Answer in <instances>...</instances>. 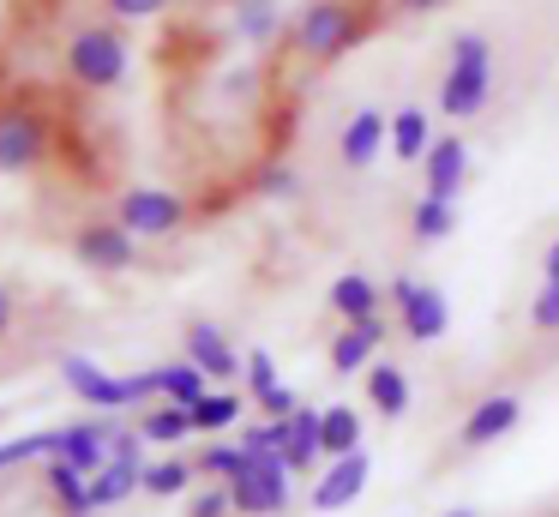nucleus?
<instances>
[{
	"mask_svg": "<svg viewBox=\"0 0 559 517\" xmlns=\"http://www.w3.org/2000/svg\"><path fill=\"white\" fill-rule=\"evenodd\" d=\"M61 67H67V84H73V91H97V96L121 91L127 72H133V43H127V31L115 19L79 24L61 48Z\"/></svg>",
	"mask_w": 559,
	"mask_h": 517,
	"instance_id": "obj_1",
	"label": "nucleus"
},
{
	"mask_svg": "<svg viewBox=\"0 0 559 517\" xmlns=\"http://www.w3.org/2000/svg\"><path fill=\"white\" fill-rule=\"evenodd\" d=\"M493 43L481 31H457L445 48V72H439V108L445 120H475L493 103Z\"/></svg>",
	"mask_w": 559,
	"mask_h": 517,
	"instance_id": "obj_2",
	"label": "nucleus"
},
{
	"mask_svg": "<svg viewBox=\"0 0 559 517\" xmlns=\"http://www.w3.org/2000/svg\"><path fill=\"white\" fill-rule=\"evenodd\" d=\"M367 31H373V12H367L361 0H307V7L295 12V24H289L295 48H301L313 67L343 60Z\"/></svg>",
	"mask_w": 559,
	"mask_h": 517,
	"instance_id": "obj_3",
	"label": "nucleus"
},
{
	"mask_svg": "<svg viewBox=\"0 0 559 517\" xmlns=\"http://www.w3.org/2000/svg\"><path fill=\"white\" fill-rule=\"evenodd\" d=\"M55 156V120L25 96H0V175L25 180L37 168H49Z\"/></svg>",
	"mask_w": 559,
	"mask_h": 517,
	"instance_id": "obj_4",
	"label": "nucleus"
},
{
	"mask_svg": "<svg viewBox=\"0 0 559 517\" xmlns=\"http://www.w3.org/2000/svg\"><path fill=\"white\" fill-rule=\"evenodd\" d=\"M115 223H127L139 240H169L193 223V204L175 187H121L115 192Z\"/></svg>",
	"mask_w": 559,
	"mask_h": 517,
	"instance_id": "obj_5",
	"label": "nucleus"
},
{
	"mask_svg": "<svg viewBox=\"0 0 559 517\" xmlns=\"http://www.w3.org/2000/svg\"><path fill=\"white\" fill-rule=\"evenodd\" d=\"M385 307L397 313V331L409 337V343H439V337L451 331V301H445V289L421 283V277H409V271H397V277L385 283Z\"/></svg>",
	"mask_w": 559,
	"mask_h": 517,
	"instance_id": "obj_6",
	"label": "nucleus"
},
{
	"mask_svg": "<svg viewBox=\"0 0 559 517\" xmlns=\"http://www.w3.org/2000/svg\"><path fill=\"white\" fill-rule=\"evenodd\" d=\"M295 469L283 457H247V469L229 481L235 517H283L295 505Z\"/></svg>",
	"mask_w": 559,
	"mask_h": 517,
	"instance_id": "obj_7",
	"label": "nucleus"
},
{
	"mask_svg": "<svg viewBox=\"0 0 559 517\" xmlns=\"http://www.w3.org/2000/svg\"><path fill=\"white\" fill-rule=\"evenodd\" d=\"M61 385L85 409H97V415H127V409H139L133 373H109V367H97L91 355H61Z\"/></svg>",
	"mask_w": 559,
	"mask_h": 517,
	"instance_id": "obj_8",
	"label": "nucleus"
},
{
	"mask_svg": "<svg viewBox=\"0 0 559 517\" xmlns=\"http://www.w3.org/2000/svg\"><path fill=\"white\" fill-rule=\"evenodd\" d=\"M73 259L97 277H121L139 265V235L115 216H97V223H79L73 228Z\"/></svg>",
	"mask_w": 559,
	"mask_h": 517,
	"instance_id": "obj_9",
	"label": "nucleus"
},
{
	"mask_svg": "<svg viewBox=\"0 0 559 517\" xmlns=\"http://www.w3.org/2000/svg\"><path fill=\"white\" fill-rule=\"evenodd\" d=\"M367 481H373V457H367V445L349 451V457H325V469H319L313 487H307V505H313L319 517L349 512V505L367 493Z\"/></svg>",
	"mask_w": 559,
	"mask_h": 517,
	"instance_id": "obj_10",
	"label": "nucleus"
},
{
	"mask_svg": "<svg viewBox=\"0 0 559 517\" xmlns=\"http://www.w3.org/2000/svg\"><path fill=\"white\" fill-rule=\"evenodd\" d=\"M518 421H523V397H518V391H487L481 403L463 415L457 451H487V445L511 439V433H518Z\"/></svg>",
	"mask_w": 559,
	"mask_h": 517,
	"instance_id": "obj_11",
	"label": "nucleus"
},
{
	"mask_svg": "<svg viewBox=\"0 0 559 517\" xmlns=\"http://www.w3.org/2000/svg\"><path fill=\"white\" fill-rule=\"evenodd\" d=\"M181 355L199 361V367H205L217 385H235V379H241V367H247V355L229 343V331H223V325H211V319H187Z\"/></svg>",
	"mask_w": 559,
	"mask_h": 517,
	"instance_id": "obj_12",
	"label": "nucleus"
},
{
	"mask_svg": "<svg viewBox=\"0 0 559 517\" xmlns=\"http://www.w3.org/2000/svg\"><path fill=\"white\" fill-rule=\"evenodd\" d=\"M463 187H469V139H463V132H439L421 156V192L457 204Z\"/></svg>",
	"mask_w": 559,
	"mask_h": 517,
	"instance_id": "obj_13",
	"label": "nucleus"
},
{
	"mask_svg": "<svg viewBox=\"0 0 559 517\" xmlns=\"http://www.w3.org/2000/svg\"><path fill=\"white\" fill-rule=\"evenodd\" d=\"M391 151V115L385 108H355L337 132V163L343 168H373Z\"/></svg>",
	"mask_w": 559,
	"mask_h": 517,
	"instance_id": "obj_14",
	"label": "nucleus"
},
{
	"mask_svg": "<svg viewBox=\"0 0 559 517\" xmlns=\"http://www.w3.org/2000/svg\"><path fill=\"white\" fill-rule=\"evenodd\" d=\"M379 343H385V313H379V319L337 325V337H331V349H325L331 373H337V379H355V373H367V367H373V355H379Z\"/></svg>",
	"mask_w": 559,
	"mask_h": 517,
	"instance_id": "obj_15",
	"label": "nucleus"
},
{
	"mask_svg": "<svg viewBox=\"0 0 559 517\" xmlns=\"http://www.w3.org/2000/svg\"><path fill=\"white\" fill-rule=\"evenodd\" d=\"M319 421H325V409H319V403H301V409L289 415V433H283V463H289L301 481H313L319 469H325V445H319Z\"/></svg>",
	"mask_w": 559,
	"mask_h": 517,
	"instance_id": "obj_16",
	"label": "nucleus"
},
{
	"mask_svg": "<svg viewBox=\"0 0 559 517\" xmlns=\"http://www.w3.org/2000/svg\"><path fill=\"white\" fill-rule=\"evenodd\" d=\"M109 433H115V415H97V421H67L61 427V463H73L79 475H97L109 463Z\"/></svg>",
	"mask_w": 559,
	"mask_h": 517,
	"instance_id": "obj_17",
	"label": "nucleus"
},
{
	"mask_svg": "<svg viewBox=\"0 0 559 517\" xmlns=\"http://www.w3.org/2000/svg\"><path fill=\"white\" fill-rule=\"evenodd\" d=\"M325 307L337 313V325H355V319H379L385 313V289L373 283L367 271H343L337 283L325 289Z\"/></svg>",
	"mask_w": 559,
	"mask_h": 517,
	"instance_id": "obj_18",
	"label": "nucleus"
},
{
	"mask_svg": "<svg viewBox=\"0 0 559 517\" xmlns=\"http://www.w3.org/2000/svg\"><path fill=\"white\" fill-rule=\"evenodd\" d=\"M361 379H367V403H373L385 421H403V415H409L415 385H409V373H403L397 361H373V367H367Z\"/></svg>",
	"mask_w": 559,
	"mask_h": 517,
	"instance_id": "obj_19",
	"label": "nucleus"
},
{
	"mask_svg": "<svg viewBox=\"0 0 559 517\" xmlns=\"http://www.w3.org/2000/svg\"><path fill=\"white\" fill-rule=\"evenodd\" d=\"M37 469H43V493L61 505V517H97V505H91V475H79L61 457H49V463H37Z\"/></svg>",
	"mask_w": 559,
	"mask_h": 517,
	"instance_id": "obj_20",
	"label": "nucleus"
},
{
	"mask_svg": "<svg viewBox=\"0 0 559 517\" xmlns=\"http://www.w3.org/2000/svg\"><path fill=\"white\" fill-rule=\"evenodd\" d=\"M139 433H145L151 445H163V451H175V445L193 439V409L187 403H169V397H157L151 409H139Z\"/></svg>",
	"mask_w": 559,
	"mask_h": 517,
	"instance_id": "obj_21",
	"label": "nucleus"
},
{
	"mask_svg": "<svg viewBox=\"0 0 559 517\" xmlns=\"http://www.w3.org/2000/svg\"><path fill=\"white\" fill-rule=\"evenodd\" d=\"M133 493H145V463L109 457V463L91 475V505H97V512H115V505H127Z\"/></svg>",
	"mask_w": 559,
	"mask_h": 517,
	"instance_id": "obj_22",
	"label": "nucleus"
},
{
	"mask_svg": "<svg viewBox=\"0 0 559 517\" xmlns=\"http://www.w3.org/2000/svg\"><path fill=\"white\" fill-rule=\"evenodd\" d=\"M229 31L241 36L247 48H265L283 36V0H235L229 12Z\"/></svg>",
	"mask_w": 559,
	"mask_h": 517,
	"instance_id": "obj_23",
	"label": "nucleus"
},
{
	"mask_svg": "<svg viewBox=\"0 0 559 517\" xmlns=\"http://www.w3.org/2000/svg\"><path fill=\"white\" fill-rule=\"evenodd\" d=\"M439 132H433V115H427V108H397V115H391V156H397V163H415L421 168V156H427V144H433Z\"/></svg>",
	"mask_w": 559,
	"mask_h": 517,
	"instance_id": "obj_24",
	"label": "nucleus"
},
{
	"mask_svg": "<svg viewBox=\"0 0 559 517\" xmlns=\"http://www.w3.org/2000/svg\"><path fill=\"white\" fill-rule=\"evenodd\" d=\"M157 385H163V397H169V403H187V409H193L205 391H217V379H211L199 361H187V355H181V361H163V367H157Z\"/></svg>",
	"mask_w": 559,
	"mask_h": 517,
	"instance_id": "obj_25",
	"label": "nucleus"
},
{
	"mask_svg": "<svg viewBox=\"0 0 559 517\" xmlns=\"http://www.w3.org/2000/svg\"><path fill=\"white\" fill-rule=\"evenodd\" d=\"M409 235L421 240V247H439V240L457 235V204L451 199H433V192H421L409 211Z\"/></svg>",
	"mask_w": 559,
	"mask_h": 517,
	"instance_id": "obj_26",
	"label": "nucleus"
},
{
	"mask_svg": "<svg viewBox=\"0 0 559 517\" xmlns=\"http://www.w3.org/2000/svg\"><path fill=\"white\" fill-rule=\"evenodd\" d=\"M241 415H247V403H241L235 391H223V385H217V391H205V397L193 403V427L205 433V439H223V433H235V427H241Z\"/></svg>",
	"mask_w": 559,
	"mask_h": 517,
	"instance_id": "obj_27",
	"label": "nucleus"
},
{
	"mask_svg": "<svg viewBox=\"0 0 559 517\" xmlns=\"http://www.w3.org/2000/svg\"><path fill=\"white\" fill-rule=\"evenodd\" d=\"M319 445H325V457H349V451H361V409H349V403H325V421H319Z\"/></svg>",
	"mask_w": 559,
	"mask_h": 517,
	"instance_id": "obj_28",
	"label": "nucleus"
},
{
	"mask_svg": "<svg viewBox=\"0 0 559 517\" xmlns=\"http://www.w3.org/2000/svg\"><path fill=\"white\" fill-rule=\"evenodd\" d=\"M193 481H199L193 457H157V463H145V493L151 500H181V493H193Z\"/></svg>",
	"mask_w": 559,
	"mask_h": 517,
	"instance_id": "obj_29",
	"label": "nucleus"
},
{
	"mask_svg": "<svg viewBox=\"0 0 559 517\" xmlns=\"http://www.w3.org/2000/svg\"><path fill=\"white\" fill-rule=\"evenodd\" d=\"M61 451V427H43V433H19V439H0V475L19 463H49Z\"/></svg>",
	"mask_w": 559,
	"mask_h": 517,
	"instance_id": "obj_30",
	"label": "nucleus"
},
{
	"mask_svg": "<svg viewBox=\"0 0 559 517\" xmlns=\"http://www.w3.org/2000/svg\"><path fill=\"white\" fill-rule=\"evenodd\" d=\"M193 463H199V475H205V481H235L247 469V445L241 439H205Z\"/></svg>",
	"mask_w": 559,
	"mask_h": 517,
	"instance_id": "obj_31",
	"label": "nucleus"
},
{
	"mask_svg": "<svg viewBox=\"0 0 559 517\" xmlns=\"http://www.w3.org/2000/svg\"><path fill=\"white\" fill-rule=\"evenodd\" d=\"M283 433H289V421L253 415V427H241V445H247V457H283Z\"/></svg>",
	"mask_w": 559,
	"mask_h": 517,
	"instance_id": "obj_32",
	"label": "nucleus"
},
{
	"mask_svg": "<svg viewBox=\"0 0 559 517\" xmlns=\"http://www.w3.org/2000/svg\"><path fill=\"white\" fill-rule=\"evenodd\" d=\"M241 379H247V391H253V403H259L265 391H277V385H283V373H277V361H271V349H247Z\"/></svg>",
	"mask_w": 559,
	"mask_h": 517,
	"instance_id": "obj_33",
	"label": "nucleus"
},
{
	"mask_svg": "<svg viewBox=\"0 0 559 517\" xmlns=\"http://www.w3.org/2000/svg\"><path fill=\"white\" fill-rule=\"evenodd\" d=\"M187 517H235V500H229V481H205V487L187 500Z\"/></svg>",
	"mask_w": 559,
	"mask_h": 517,
	"instance_id": "obj_34",
	"label": "nucleus"
},
{
	"mask_svg": "<svg viewBox=\"0 0 559 517\" xmlns=\"http://www.w3.org/2000/svg\"><path fill=\"white\" fill-rule=\"evenodd\" d=\"M530 325H535L542 337L559 331V283H542V289L530 295Z\"/></svg>",
	"mask_w": 559,
	"mask_h": 517,
	"instance_id": "obj_35",
	"label": "nucleus"
},
{
	"mask_svg": "<svg viewBox=\"0 0 559 517\" xmlns=\"http://www.w3.org/2000/svg\"><path fill=\"white\" fill-rule=\"evenodd\" d=\"M259 192H265V199H295V192H301V175H295L289 163H265L259 168Z\"/></svg>",
	"mask_w": 559,
	"mask_h": 517,
	"instance_id": "obj_36",
	"label": "nucleus"
},
{
	"mask_svg": "<svg viewBox=\"0 0 559 517\" xmlns=\"http://www.w3.org/2000/svg\"><path fill=\"white\" fill-rule=\"evenodd\" d=\"M103 7H109L115 24H145V19H157V12H169L175 0H103Z\"/></svg>",
	"mask_w": 559,
	"mask_h": 517,
	"instance_id": "obj_37",
	"label": "nucleus"
},
{
	"mask_svg": "<svg viewBox=\"0 0 559 517\" xmlns=\"http://www.w3.org/2000/svg\"><path fill=\"white\" fill-rule=\"evenodd\" d=\"M301 403H307V397H301V391H295V385H289V379H283V385H277V391H265V397H259V403H253V409H259V415H271V421H289V415H295V409H301Z\"/></svg>",
	"mask_w": 559,
	"mask_h": 517,
	"instance_id": "obj_38",
	"label": "nucleus"
},
{
	"mask_svg": "<svg viewBox=\"0 0 559 517\" xmlns=\"http://www.w3.org/2000/svg\"><path fill=\"white\" fill-rule=\"evenodd\" d=\"M391 7H397L403 19H427V12H439L445 0H391Z\"/></svg>",
	"mask_w": 559,
	"mask_h": 517,
	"instance_id": "obj_39",
	"label": "nucleus"
},
{
	"mask_svg": "<svg viewBox=\"0 0 559 517\" xmlns=\"http://www.w3.org/2000/svg\"><path fill=\"white\" fill-rule=\"evenodd\" d=\"M13 319H19V301H13V289L0 283V337L13 331Z\"/></svg>",
	"mask_w": 559,
	"mask_h": 517,
	"instance_id": "obj_40",
	"label": "nucleus"
},
{
	"mask_svg": "<svg viewBox=\"0 0 559 517\" xmlns=\"http://www.w3.org/2000/svg\"><path fill=\"white\" fill-rule=\"evenodd\" d=\"M542 283H559V235L547 240V252H542Z\"/></svg>",
	"mask_w": 559,
	"mask_h": 517,
	"instance_id": "obj_41",
	"label": "nucleus"
},
{
	"mask_svg": "<svg viewBox=\"0 0 559 517\" xmlns=\"http://www.w3.org/2000/svg\"><path fill=\"white\" fill-rule=\"evenodd\" d=\"M445 517H481V512H475V505H451Z\"/></svg>",
	"mask_w": 559,
	"mask_h": 517,
	"instance_id": "obj_42",
	"label": "nucleus"
}]
</instances>
